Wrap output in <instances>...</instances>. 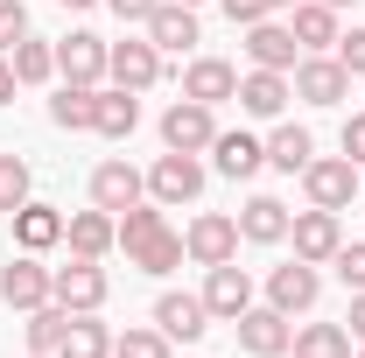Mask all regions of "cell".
<instances>
[{
	"instance_id": "obj_43",
	"label": "cell",
	"mask_w": 365,
	"mask_h": 358,
	"mask_svg": "<svg viewBox=\"0 0 365 358\" xmlns=\"http://www.w3.org/2000/svg\"><path fill=\"white\" fill-rule=\"evenodd\" d=\"M323 7H337V14H344V7H351V0H323Z\"/></svg>"
},
{
	"instance_id": "obj_3",
	"label": "cell",
	"mask_w": 365,
	"mask_h": 358,
	"mask_svg": "<svg viewBox=\"0 0 365 358\" xmlns=\"http://www.w3.org/2000/svg\"><path fill=\"white\" fill-rule=\"evenodd\" d=\"M106 288H113V281H106L98 260H78V253H71L63 267H49V302H63V310H98Z\"/></svg>"
},
{
	"instance_id": "obj_26",
	"label": "cell",
	"mask_w": 365,
	"mask_h": 358,
	"mask_svg": "<svg viewBox=\"0 0 365 358\" xmlns=\"http://www.w3.org/2000/svg\"><path fill=\"white\" fill-rule=\"evenodd\" d=\"M211 155H218V176H232V183L260 176V162H267V148H260L253 134H218V140H211Z\"/></svg>"
},
{
	"instance_id": "obj_8",
	"label": "cell",
	"mask_w": 365,
	"mask_h": 358,
	"mask_svg": "<svg viewBox=\"0 0 365 358\" xmlns=\"http://www.w3.org/2000/svg\"><path fill=\"white\" fill-rule=\"evenodd\" d=\"M106 78L120 91H148L155 78H162V49L155 43H113L106 49Z\"/></svg>"
},
{
	"instance_id": "obj_24",
	"label": "cell",
	"mask_w": 365,
	"mask_h": 358,
	"mask_svg": "<svg viewBox=\"0 0 365 358\" xmlns=\"http://www.w3.org/2000/svg\"><path fill=\"white\" fill-rule=\"evenodd\" d=\"M134 127H140V98H134V91H120V85H113V91H98L91 134H106V140H127Z\"/></svg>"
},
{
	"instance_id": "obj_13",
	"label": "cell",
	"mask_w": 365,
	"mask_h": 358,
	"mask_svg": "<svg viewBox=\"0 0 365 358\" xmlns=\"http://www.w3.org/2000/svg\"><path fill=\"white\" fill-rule=\"evenodd\" d=\"M155 330H162L169 344H197V337L211 330L204 295H162V302H155Z\"/></svg>"
},
{
	"instance_id": "obj_34",
	"label": "cell",
	"mask_w": 365,
	"mask_h": 358,
	"mask_svg": "<svg viewBox=\"0 0 365 358\" xmlns=\"http://www.w3.org/2000/svg\"><path fill=\"white\" fill-rule=\"evenodd\" d=\"M113 358H169V337L162 330H127V337H113Z\"/></svg>"
},
{
	"instance_id": "obj_20",
	"label": "cell",
	"mask_w": 365,
	"mask_h": 358,
	"mask_svg": "<svg viewBox=\"0 0 365 358\" xmlns=\"http://www.w3.org/2000/svg\"><path fill=\"white\" fill-rule=\"evenodd\" d=\"M288 71H253V78H239V106L253 113V120H281V106H288Z\"/></svg>"
},
{
	"instance_id": "obj_1",
	"label": "cell",
	"mask_w": 365,
	"mask_h": 358,
	"mask_svg": "<svg viewBox=\"0 0 365 358\" xmlns=\"http://www.w3.org/2000/svg\"><path fill=\"white\" fill-rule=\"evenodd\" d=\"M302 190H309L317 211H344V204L359 197V162H351V155H309Z\"/></svg>"
},
{
	"instance_id": "obj_16",
	"label": "cell",
	"mask_w": 365,
	"mask_h": 358,
	"mask_svg": "<svg viewBox=\"0 0 365 358\" xmlns=\"http://www.w3.org/2000/svg\"><path fill=\"white\" fill-rule=\"evenodd\" d=\"M204 310L225 316V323H239V316L253 310V281H246V267H211V281H204Z\"/></svg>"
},
{
	"instance_id": "obj_25",
	"label": "cell",
	"mask_w": 365,
	"mask_h": 358,
	"mask_svg": "<svg viewBox=\"0 0 365 358\" xmlns=\"http://www.w3.org/2000/svg\"><path fill=\"white\" fill-rule=\"evenodd\" d=\"M190 253H182V232H148L140 246H127V267H140V274H169V267H182Z\"/></svg>"
},
{
	"instance_id": "obj_36",
	"label": "cell",
	"mask_w": 365,
	"mask_h": 358,
	"mask_svg": "<svg viewBox=\"0 0 365 358\" xmlns=\"http://www.w3.org/2000/svg\"><path fill=\"white\" fill-rule=\"evenodd\" d=\"M337 281H344L351 295L365 288V239H359V246H337Z\"/></svg>"
},
{
	"instance_id": "obj_15",
	"label": "cell",
	"mask_w": 365,
	"mask_h": 358,
	"mask_svg": "<svg viewBox=\"0 0 365 358\" xmlns=\"http://www.w3.org/2000/svg\"><path fill=\"white\" fill-rule=\"evenodd\" d=\"M182 98H197V106H225V98H239V71H232L225 56H197V63L182 71Z\"/></svg>"
},
{
	"instance_id": "obj_46",
	"label": "cell",
	"mask_w": 365,
	"mask_h": 358,
	"mask_svg": "<svg viewBox=\"0 0 365 358\" xmlns=\"http://www.w3.org/2000/svg\"><path fill=\"white\" fill-rule=\"evenodd\" d=\"M182 7H197V0H182Z\"/></svg>"
},
{
	"instance_id": "obj_5",
	"label": "cell",
	"mask_w": 365,
	"mask_h": 358,
	"mask_svg": "<svg viewBox=\"0 0 365 358\" xmlns=\"http://www.w3.org/2000/svg\"><path fill=\"white\" fill-rule=\"evenodd\" d=\"M162 140H169L176 155H204V148L218 140V120H211V106H197V98H176V106L162 113Z\"/></svg>"
},
{
	"instance_id": "obj_4",
	"label": "cell",
	"mask_w": 365,
	"mask_h": 358,
	"mask_svg": "<svg viewBox=\"0 0 365 358\" xmlns=\"http://www.w3.org/2000/svg\"><path fill=\"white\" fill-rule=\"evenodd\" d=\"M148 197H155V204H197V197H204V162L169 148V155L148 169Z\"/></svg>"
},
{
	"instance_id": "obj_31",
	"label": "cell",
	"mask_w": 365,
	"mask_h": 358,
	"mask_svg": "<svg viewBox=\"0 0 365 358\" xmlns=\"http://www.w3.org/2000/svg\"><path fill=\"white\" fill-rule=\"evenodd\" d=\"M295 358H351V330L344 323H309V330H295Z\"/></svg>"
},
{
	"instance_id": "obj_23",
	"label": "cell",
	"mask_w": 365,
	"mask_h": 358,
	"mask_svg": "<svg viewBox=\"0 0 365 358\" xmlns=\"http://www.w3.org/2000/svg\"><path fill=\"white\" fill-rule=\"evenodd\" d=\"M239 239H253V246H281V239H288V204H281V197H253V204L239 211Z\"/></svg>"
},
{
	"instance_id": "obj_47",
	"label": "cell",
	"mask_w": 365,
	"mask_h": 358,
	"mask_svg": "<svg viewBox=\"0 0 365 358\" xmlns=\"http://www.w3.org/2000/svg\"><path fill=\"white\" fill-rule=\"evenodd\" d=\"M36 358H43V352H36Z\"/></svg>"
},
{
	"instance_id": "obj_22",
	"label": "cell",
	"mask_w": 365,
	"mask_h": 358,
	"mask_svg": "<svg viewBox=\"0 0 365 358\" xmlns=\"http://www.w3.org/2000/svg\"><path fill=\"white\" fill-rule=\"evenodd\" d=\"M148 43H155V49H190V43H197V7L162 0V7L148 14Z\"/></svg>"
},
{
	"instance_id": "obj_21",
	"label": "cell",
	"mask_w": 365,
	"mask_h": 358,
	"mask_svg": "<svg viewBox=\"0 0 365 358\" xmlns=\"http://www.w3.org/2000/svg\"><path fill=\"white\" fill-rule=\"evenodd\" d=\"M7 225H14L21 253H49V246L63 239V211H56V204H21V211H14Z\"/></svg>"
},
{
	"instance_id": "obj_42",
	"label": "cell",
	"mask_w": 365,
	"mask_h": 358,
	"mask_svg": "<svg viewBox=\"0 0 365 358\" xmlns=\"http://www.w3.org/2000/svg\"><path fill=\"white\" fill-rule=\"evenodd\" d=\"M7 98H14V63L0 56V106H7Z\"/></svg>"
},
{
	"instance_id": "obj_17",
	"label": "cell",
	"mask_w": 365,
	"mask_h": 358,
	"mask_svg": "<svg viewBox=\"0 0 365 358\" xmlns=\"http://www.w3.org/2000/svg\"><path fill=\"white\" fill-rule=\"evenodd\" d=\"M0 295H7V310H43L49 302V267L36 253H21L14 267H0Z\"/></svg>"
},
{
	"instance_id": "obj_7",
	"label": "cell",
	"mask_w": 365,
	"mask_h": 358,
	"mask_svg": "<svg viewBox=\"0 0 365 358\" xmlns=\"http://www.w3.org/2000/svg\"><path fill=\"white\" fill-rule=\"evenodd\" d=\"M288 239H295V260H337V246H344V232H337V211H302V218H288Z\"/></svg>"
},
{
	"instance_id": "obj_6",
	"label": "cell",
	"mask_w": 365,
	"mask_h": 358,
	"mask_svg": "<svg viewBox=\"0 0 365 358\" xmlns=\"http://www.w3.org/2000/svg\"><path fill=\"white\" fill-rule=\"evenodd\" d=\"M246 56H253V71H295L302 63V43H295V29L288 21H253L246 29Z\"/></svg>"
},
{
	"instance_id": "obj_10",
	"label": "cell",
	"mask_w": 365,
	"mask_h": 358,
	"mask_svg": "<svg viewBox=\"0 0 365 358\" xmlns=\"http://www.w3.org/2000/svg\"><path fill=\"white\" fill-rule=\"evenodd\" d=\"M140 197H148V176H140L134 162H106V169L91 176V204H98V211H113V218H120V211H134Z\"/></svg>"
},
{
	"instance_id": "obj_28",
	"label": "cell",
	"mask_w": 365,
	"mask_h": 358,
	"mask_svg": "<svg viewBox=\"0 0 365 358\" xmlns=\"http://www.w3.org/2000/svg\"><path fill=\"white\" fill-rule=\"evenodd\" d=\"M309 155H317L309 127H274V134H267V162L281 169V176H302V169H309Z\"/></svg>"
},
{
	"instance_id": "obj_40",
	"label": "cell",
	"mask_w": 365,
	"mask_h": 358,
	"mask_svg": "<svg viewBox=\"0 0 365 358\" xmlns=\"http://www.w3.org/2000/svg\"><path fill=\"white\" fill-rule=\"evenodd\" d=\"M106 7H113V14H120V21H148V14H155V7H162V0H106Z\"/></svg>"
},
{
	"instance_id": "obj_41",
	"label": "cell",
	"mask_w": 365,
	"mask_h": 358,
	"mask_svg": "<svg viewBox=\"0 0 365 358\" xmlns=\"http://www.w3.org/2000/svg\"><path fill=\"white\" fill-rule=\"evenodd\" d=\"M351 337H359V344H365V288H359V295H351Z\"/></svg>"
},
{
	"instance_id": "obj_19",
	"label": "cell",
	"mask_w": 365,
	"mask_h": 358,
	"mask_svg": "<svg viewBox=\"0 0 365 358\" xmlns=\"http://www.w3.org/2000/svg\"><path fill=\"white\" fill-rule=\"evenodd\" d=\"M56 358H113V330L98 323V310H71V323H63V344H56Z\"/></svg>"
},
{
	"instance_id": "obj_30",
	"label": "cell",
	"mask_w": 365,
	"mask_h": 358,
	"mask_svg": "<svg viewBox=\"0 0 365 358\" xmlns=\"http://www.w3.org/2000/svg\"><path fill=\"white\" fill-rule=\"evenodd\" d=\"M91 113H98V85H63L56 98H49V120H56V127H71V134H85Z\"/></svg>"
},
{
	"instance_id": "obj_37",
	"label": "cell",
	"mask_w": 365,
	"mask_h": 358,
	"mask_svg": "<svg viewBox=\"0 0 365 358\" xmlns=\"http://www.w3.org/2000/svg\"><path fill=\"white\" fill-rule=\"evenodd\" d=\"M337 63H344L351 78H365V29H351V36H337Z\"/></svg>"
},
{
	"instance_id": "obj_39",
	"label": "cell",
	"mask_w": 365,
	"mask_h": 358,
	"mask_svg": "<svg viewBox=\"0 0 365 358\" xmlns=\"http://www.w3.org/2000/svg\"><path fill=\"white\" fill-rule=\"evenodd\" d=\"M344 155L365 169V113H351V120H344Z\"/></svg>"
},
{
	"instance_id": "obj_33",
	"label": "cell",
	"mask_w": 365,
	"mask_h": 358,
	"mask_svg": "<svg viewBox=\"0 0 365 358\" xmlns=\"http://www.w3.org/2000/svg\"><path fill=\"white\" fill-rule=\"evenodd\" d=\"M21 204H29V162L21 155H0V211L14 218Z\"/></svg>"
},
{
	"instance_id": "obj_11",
	"label": "cell",
	"mask_w": 365,
	"mask_h": 358,
	"mask_svg": "<svg viewBox=\"0 0 365 358\" xmlns=\"http://www.w3.org/2000/svg\"><path fill=\"white\" fill-rule=\"evenodd\" d=\"M106 49L113 43H98L85 29L63 36V43H56V78H63V85H98V78H106Z\"/></svg>"
},
{
	"instance_id": "obj_35",
	"label": "cell",
	"mask_w": 365,
	"mask_h": 358,
	"mask_svg": "<svg viewBox=\"0 0 365 358\" xmlns=\"http://www.w3.org/2000/svg\"><path fill=\"white\" fill-rule=\"evenodd\" d=\"M21 36H29V7L21 0H0V56L21 43Z\"/></svg>"
},
{
	"instance_id": "obj_12",
	"label": "cell",
	"mask_w": 365,
	"mask_h": 358,
	"mask_svg": "<svg viewBox=\"0 0 365 358\" xmlns=\"http://www.w3.org/2000/svg\"><path fill=\"white\" fill-rule=\"evenodd\" d=\"M351 91V71L337 63V56H302L295 63V98H309V106H337Z\"/></svg>"
},
{
	"instance_id": "obj_14",
	"label": "cell",
	"mask_w": 365,
	"mask_h": 358,
	"mask_svg": "<svg viewBox=\"0 0 365 358\" xmlns=\"http://www.w3.org/2000/svg\"><path fill=\"white\" fill-rule=\"evenodd\" d=\"M317 295H323V281H317V267H309V260H288V267L267 274V302H274L281 316H302Z\"/></svg>"
},
{
	"instance_id": "obj_32",
	"label": "cell",
	"mask_w": 365,
	"mask_h": 358,
	"mask_svg": "<svg viewBox=\"0 0 365 358\" xmlns=\"http://www.w3.org/2000/svg\"><path fill=\"white\" fill-rule=\"evenodd\" d=\"M63 323H71V310H63V302H43V310H29V352L56 358V344H63Z\"/></svg>"
},
{
	"instance_id": "obj_27",
	"label": "cell",
	"mask_w": 365,
	"mask_h": 358,
	"mask_svg": "<svg viewBox=\"0 0 365 358\" xmlns=\"http://www.w3.org/2000/svg\"><path fill=\"white\" fill-rule=\"evenodd\" d=\"M295 43L302 49H337V7H323V0H295Z\"/></svg>"
},
{
	"instance_id": "obj_38",
	"label": "cell",
	"mask_w": 365,
	"mask_h": 358,
	"mask_svg": "<svg viewBox=\"0 0 365 358\" xmlns=\"http://www.w3.org/2000/svg\"><path fill=\"white\" fill-rule=\"evenodd\" d=\"M218 7L232 14V29H253V21H267V14H274L267 0H218Z\"/></svg>"
},
{
	"instance_id": "obj_9",
	"label": "cell",
	"mask_w": 365,
	"mask_h": 358,
	"mask_svg": "<svg viewBox=\"0 0 365 358\" xmlns=\"http://www.w3.org/2000/svg\"><path fill=\"white\" fill-rule=\"evenodd\" d=\"M232 330H239V352H253V358H281L288 344H295L288 316L274 310V302H267V310H246L239 323H232Z\"/></svg>"
},
{
	"instance_id": "obj_44",
	"label": "cell",
	"mask_w": 365,
	"mask_h": 358,
	"mask_svg": "<svg viewBox=\"0 0 365 358\" xmlns=\"http://www.w3.org/2000/svg\"><path fill=\"white\" fill-rule=\"evenodd\" d=\"M63 7H98V0H63Z\"/></svg>"
},
{
	"instance_id": "obj_2",
	"label": "cell",
	"mask_w": 365,
	"mask_h": 358,
	"mask_svg": "<svg viewBox=\"0 0 365 358\" xmlns=\"http://www.w3.org/2000/svg\"><path fill=\"white\" fill-rule=\"evenodd\" d=\"M182 253H190L197 267H225V260H239V218H225V211H204V218H190V232H182Z\"/></svg>"
},
{
	"instance_id": "obj_29",
	"label": "cell",
	"mask_w": 365,
	"mask_h": 358,
	"mask_svg": "<svg viewBox=\"0 0 365 358\" xmlns=\"http://www.w3.org/2000/svg\"><path fill=\"white\" fill-rule=\"evenodd\" d=\"M7 63H14V85H49V78H56V43L21 36V43L7 49Z\"/></svg>"
},
{
	"instance_id": "obj_18",
	"label": "cell",
	"mask_w": 365,
	"mask_h": 358,
	"mask_svg": "<svg viewBox=\"0 0 365 358\" xmlns=\"http://www.w3.org/2000/svg\"><path fill=\"white\" fill-rule=\"evenodd\" d=\"M63 239H71V253L78 260H98L106 246H120V225H113V211H78V218H63Z\"/></svg>"
},
{
	"instance_id": "obj_45",
	"label": "cell",
	"mask_w": 365,
	"mask_h": 358,
	"mask_svg": "<svg viewBox=\"0 0 365 358\" xmlns=\"http://www.w3.org/2000/svg\"><path fill=\"white\" fill-rule=\"evenodd\" d=\"M267 7H295V0H267Z\"/></svg>"
}]
</instances>
